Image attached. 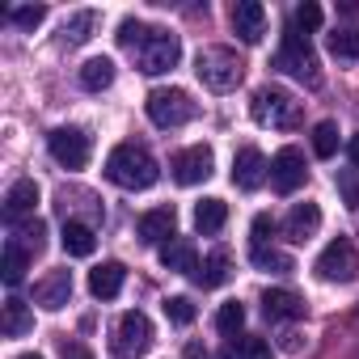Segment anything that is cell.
<instances>
[{
  "label": "cell",
  "instance_id": "4dcf8cb0",
  "mask_svg": "<svg viewBox=\"0 0 359 359\" xmlns=\"http://www.w3.org/2000/svg\"><path fill=\"white\" fill-rule=\"evenodd\" d=\"M233 355H237V359H275L271 342H266V338H254V334L237 338V342H233Z\"/></svg>",
  "mask_w": 359,
  "mask_h": 359
},
{
  "label": "cell",
  "instance_id": "2e32d148",
  "mask_svg": "<svg viewBox=\"0 0 359 359\" xmlns=\"http://www.w3.org/2000/svg\"><path fill=\"white\" fill-rule=\"evenodd\" d=\"M317 229H321V208H317V203H296V208L287 212V220H283V233H287V241H296V245H304Z\"/></svg>",
  "mask_w": 359,
  "mask_h": 359
},
{
  "label": "cell",
  "instance_id": "d6a6232c",
  "mask_svg": "<svg viewBox=\"0 0 359 359\" xmlns=\"http://www.w3.org/2000/svg\"><path fill=\"white\" fill-rule=\"evenodd\" d=\"M165 317H169L173 325H191V321H195L191 296H169V300H165Z\"/></svg>",
  "mask_w": 359,
  "mask_h": 359
},
{
  "label": "cell",
  "instance_id": "30bf717a",
  "mask_svg": "<svg viewBox=\"0 0 359 359\" xmlns=\"http://www.w3.org/2000/svg\"><path fill=\"white\" fill-rule=\"evenodd\" d=\"M212 165H216L212 148L208 144H195V148H187V152L173 156V182L177 187H199V182H208V177H212Z\"/></svg>",
  "mask_w": 359,
  "mask_h": 359
},
{
  "label": "cell",
  "instance_id": "ab89813d",
  "mask_svg": "<svg viewBox=\"0 0 359 359\" xmlns=\"http://www.w3.org/2000/svg\"><path fill=\"white\" fill-rule=\"evenodd\" d=\"M64 359H93V355H89L81 342H68V346H64Z\"/></svg>",
  "mask_w": 359,
  "mask_h": 359
},
{
  "label": "cell",
  "instance_id": "8d00e7d4",
  "mask_svg": "<svg viewBox=\"0 0 359 359\" xmlns=\"http://www.w3.org/2000/svg\"><path fill=\"white\" fill-rule=\"evenodd\" d=\"M93 26H97V18H93V13H76V18L64 26V39H68V43H85Z\"/></svg>",
  "mask_w": 359,
  "mask_h": 359
},
{
  "label": "cell",
  "instance_id": "f546056e",
  "mask_svg": "<svg viewBox=\"0 0 359 359\" xmlns=\"http://www.w3.org/2000/svg\"><path fill=\"white\" fill-rule=\"evenodd\" d=\"M313 152H317L321 161H330V156L338 152V127H334V123H317V127H313Z\"/></svg>",
  "mask_w": 359,
  "mask_h": 359
},
{
  "label": "cell",
  "instance_id": "e0dca14e",
  "mask_svg": "<svg viewBox=\"0 0 359 359\" xmlns=\"http://www.w3.org/2000/svg\"><path fill=\"white\" fill-rule=\"evenodd\" d=\"M161 266L195 279V271H199V254H195V245H191L187 237H173V241H165V245H161Z\"/></svg>",
  "mask_w": 359,
  "mask_h": 359
},
{
  "label": "cell",
  "instance_id": "ac0fdd59",
  "mask_svg": "<svg viewBox=\"0 0 359 359\" xmlns=\"http://www.w3.org/2000/svg\"><path fill=\"white\" fill-rule=\"evenodd\" d=\"M262 313L271 321H296V317H304V300L296 292H287V287H271L262 296Z\"/></svg>",
  "mask_w": 359,
  "mask_h": 359
},
{
  "label": "cell",
  "instance_id": "d6986e66",
  "mask_svg": "<svg viewBox=\"0 0 359 359\" xmlns=\"http://www.w3.org/2000/svg\"><path fill=\"white\" fill-rule=\"evenodd\" d=\"M34 203H39V182L34 177H22V182H13L9 195H5V216L18 224L22 216H34Z\"/></svg>",
  "mask_w": 359,
  "mask_h": 359
},
{
  "label": "cell",
  "instance_id": "f1b7e54d",
  "mask_svg": "<svg viewBox=\"0 0 359 359\" xmlns=\"http://www.w3.org/2000/svg\"><path fill=\"white\" fill-rule=\"evenodd\" d=\"M241 325H245V304H241V300H229V304H220V313H216V330H220L224 338H233V342H237Z\"/></svg>",
  "mask_w": 359,
  "mask_h": 359
},
{
  "label": "cell",
  "instance_id": "60d3db41",
  "mask_svg": "<svg viewBox=\"0 0 359 359\" xmlns=\"http://www.w3.org/2000/svg\"><path fill=\"white\" fill-rule=\"evenodd\" d=\"M346 152H351V161H355V169H359V135H351V144H346Z\"/></svg>",
  "mask_w": 359,
  "mask_h": 359
},
{
  "label": "cell",
  "instance_id": "d4e9b609",
  "mask_svg": "<svg viewBox=\"0 0 359 359\" xmlns=\"http://www.w3.org/2000/svg\"><path fill=\"white\" fill-rule=\"evenodd\" d=\"M229 275H233V262H229V254H208L203 262H199V271H195V283L199 287H220V283H229Z\"/></svg>",
  "mask_w": 359,
  "mask_h": 359
},
{
  "label": "cell",
  "instance_id": "7c38bea8",
  "mask_svg": "<svg viewBox=\"0 0 359 359\" xmlns=\"http://www.w3.org/2000/svg\"><path fill=\"white\" fill-rule=\"evenodd\" d=\"M271 177V165H266V156L254 148V144H245V148H237V156H233V182L241 187V191H258L262 182Z\"/></svg>",
  "mask_w": 359,
  "mask_h": 359
},
{
  "label": "cell",
  "instance_id": "5b68a950",
  "mask_svg": "<svg viewBox=\"0 0 359 359\" xmlns=\"http://www.w3.org/2000/svg\"><path fill=\"white\" fill-rule=\"evenodd\" d=\"M144 110H148V118L156 123V127H182V123H191L195 114H199V106H195V97L187 93V89H152L148 93V102H144Z\"/></svg>",
  "mask_w": 359,
  "mask_h": 359
},
{
  "label": "cell",
  "instance_id": "836d02e7",
  "mask_svg": "<svg viewBox=\"0 0 359 359\" xmlns=\"http://www.w3.org/2000/svg\"><path fill=\"white\" fill-rule=\"evenodd\" d=\"M338 195L351 212L359 208V169H338Z\"/></svg>",
  "mask_w": 359,
  "mask_h": 359
},
{
  "label": "cell",
  "instance_id": "484cf974",
  "mask_svg": "<svg viewBox=\"0 0 359 359\" xmlns=\"http://www.w3.org/2000/svg\"><path fill=\"white\" fill-rule=\"evenodd\" d=\"M224 220H229V203H224V199H203V203H195V229H199V233H220Z\"/></svg>",
  "mask_w": 359,
  "mask_h": 359
},
{
  "label": "cell",
  "instance_id": "d590c367",
  "mask_svg": "<svg viewBox=\"0 0 359 359\" xmlns=\"http://www.w3.org/2000/svg\"><path fill=\"white\" fill-rule=\"evenodd\" d=\"M144 39H148V26H144V22L127 18V22L118 26V43H123L127 51H140V47H144Z\"/></svg>",
  "mask_w": 359,
  "mask_h": 359
},
{
  "label": "cell",
  "instance_id": "f35d334b",
  "mask_svg": "<svg viewBox=\"0 0 359 359\" xmlns=\"http://www.w3.org/2000/svg\"><path fill=\"white\" fill-rule=\"evenodd\" d=\"M250 233H254L250 241H271V237H275V220L262 212V216H254V229H250Z\"/></svg>",
  "mask_w": 359,
  "mask_h": 359
},
{
  "label": "cell",
  "instance_id": "6da1fadb",
  "mask_svg": "<svg viewBox=\"0 0 359 359\" xmlns=\"http://www.w3.org/2000/svg\"><path fill=\"white\" fill-rule=\"evenodd\" d=\"M106 177L123 191H148L161 177V169H156V156L144 144H118L106 156Z\"/></svg>",
  "mask_w": 359,
  "mask_h": 359
},
{
  "label": "cell",
  "instance_id": "52a82bcc",
  "mask_svg": "<svg viewBox=\"0 0 359 359\" xmlns=\"http://www.w3.org/2000/svg\"><path fill=\"white\" fill-rule=\"evenodd\" d=\"M177 55H182V43H177V34H169V30H148L144 47L135 51V60H140V72H148V76H161V72H169V68L177 64Z\"/></svg>",
  "mask_w": 359,
  "mask_h": 359
},
{
  "label": "cell",
  "instance_id": "3957f363",
  "mask_svg": "<svg viewBox=\"0 0 359 359\" xmlns=\"http://www.w3.org/2000/svg\"><path fill=\"white\" fill-rule=\"evenodd\" d=\"M250 114L262 123V127H275V131H296L300 127V102L287 93V89H279V85H266V89H258L254 93V102H250Z\"/></svg>",
  "mask_w": 359,
  "mask_h": 359
},
{
  "label": "cell",
  "instance_id": "4fadbf2b",
  "mask_svg": "<svg viewBox=\"0 0 359 359\" xmlns=\"http://www.w3.org/2000/svg\"><path fill=\"white\" fill-rule=\"evenodd\" d=\"M233 30L241 43H262L266 34V9L258 5V0H237L233 5Z\"/></svg>",
  "mask_w": 359,
  "mask_h": 359
},
{
  "label": "cell",
  "instance_id": "ffe728a7",
  "mask_svg": "<svg viewBox=\"0 0 359 359\" xmlns=\"http://www.w3.org/2000/svg\"><path fill=\"white\" fill-rule=\"evenodd\" d=\"M123 279H127L123 262H102V266L89 271V292H93L97 300H114V296L123 292Z\"/></svg>",
  "mask_w": 359,
  "mask_h": 359
},
{
  "label": "cell",
  "instance_id": "83f0119b",
  "mask_svg": "<svg viewBox=\"0 0 359 359\" xmlns=\"http://www.w3.org/2000/svg\"><path fill=\"white\" fill-rule=\"evenodd\" d=\"M26 266H30V254H26L18 241H9V245H5V266H0L5 283H9V287H18V283L26 279Z\"/></svg>",
  "mask_w": 359,
  "mask_h": 359
},
{
  "label": "cell",
  "instance_id": "7402d4cb",
  "mask_svg": "<svg viewBox=\"0 0 359 359\" xmlns=\"http://www.w3.org/2000/svg\"><path fill=\"white\" fill-rule=\"evenodd\" d=\"M0 330H5V338H22L34 330V313L22 296H9L5 300V321H0Z\"/></svg>",
  "mask_w": 359,
  "mask_h": 359
},
{
  "label": "cell",
  "instance_id": "277c9868",
  "mask_svg": "<svg viewBox=\"0 0 359 359\" xmlns=\"http://www.w3.org/2000/svg\"><path fill=\"white\" fill-rule=\"evenodd\" d=\"M275 68L287 72V76H296V81H304L309 89L321 85V72H317L321 64H317V55H313V47H309V34H300L296 26L283 30V47H279V55H275Z\"/></svg>",
  "mask_w": 359,
  "mask_h": 359
},
{
  "label": "cell",
  "instance_id": "74e56055",
  "mask_svg": "<svg viewBox=\"0 0 359 359\" xmlns=\"http://www.w3.org/2000/svg\"><path fill=\"white\" fill-rule=\"evenodd\" d=\"M292 26H296V30H317V26H321V9L313 5V0H309V5H296Z\"/></svg>",
  "mask_w": 359,
  "mask_h": 359
},
{
  "label": "cell",
  "instance_id": "b9f144b4",
  "mask_svg": "<svg viewBox=\"0 0 359 359\" xmlns=\"http://www.w3.org/2000/svg\"><path fill=\"white\" fill-rule=\"evenodd\" d=\"M18 359H43V355H18Z\"/></svg>",
  "mask_w": 359,
  "mask_h": 359
},
{
  "label": "cell",
  "instance_id": "8992f818",
  "mask_svg": "<svg viewBox=\"0 0 359 359\" xmlns=\"http://www.w3.org/2000/svg\"><path fill=\"white\" fill-rule=\"evenodd\" d=\"M110 346H114L118 359H144L148 346H152V321H148V313H140V309L123 313L118 325H114V342Z\"/></svg>",
  "mask_w": 359,
  "mask_h": 359
},
{
  "label": "cell",
  "instance_id": "7a4b0ae2",
  "mask_svg": "<svg viewBox=\"0 0 359 359\" xmlns=\"http://www.w3.org/2000/svg\"><path fill=\"white\" fill-rule=\"evenodd\" d=\"M195 72H199V81H203L212 93H229V89L241 85L245 60H241L233 47H203L199 60H195Z\"/></svg>",
  "mask_w": 359,
  "mask_h": 359
},
{
  "label": "cell",
  "instance_id": "603a6c76",
  "mask_svg": "<svg viewBox=\"0 0 359 359\" xmlns=\"http://www.w3.org/2000/svg\"><path fill=\"white\" fill-rule=\"evenodd\" d=\"M60 241H64V254H68V258H89V254L97 250V237H93V229H89V224H81V220H68Z\"/></svg>",
  "mask_w": 359,
  "mask_h": 359
},
{
  "label": "cell",
  "instance_id": "cb8c5ba5",
  "mask_svg": "<svg viewBox=\"0 0 359 359\" xmlns=\"http://www.w3.org/2000/svg\"><path fill=\"white\" fill-rule=\"evenodd\" d=\"M110 85H114V64H110L106 55H93V60L81 64V89L102 93V89H110Z\"/></svg>",
  "mask_w": 359,
  "mask_h": 359
},
{
  "label": "cell",
  "instance_id": "5bb4252c",
  "mask_svg": "<svg viewBox=\"0 0 359 359\" xmlns=\"http://www.w3.org/2000/svg\"><path fill=\"white\" fill-rule=\"evenodd\" d=\"M173 224H177V212L173 208H152V212L140 216L135 233H140L144 245H156V241H173Z\"/></svg>",
  "mask_w": 359,
  "mask_h": 359
},
{
  "label": "cell",
  "instance_id": "9a60e30c",
  "mask_svg": "<svg viewBox=\"0 0 359 359\" xmlns=\"http://www.w3.org/2000/svg\"><path fill=\"white\" fill-rule=\"evenodd\" d=\"M72 300V271H51L39 287H34V304H43L47 313L64 309Z\"/></svg>",
  "mask_w": 359,
  "mask_h": 359
},
{
  "label": "cell",
  "instance_id": "ba28073f",
  "mask_svg": "<svg viewBox=\"0 0 359 359\" xmlns=\"http://www.w3.org/2000/svg\"><path fill=\"white\" fill-rule=\"evenodd\" d=\"M317 275H321L325 283H351V279L359 275V254H355V245H351L346 237L330 241V245L317 254Z\"/></svg>",
  "mask_w": 359,
  "mask_h": 359
},
{
  "label": "cell",
  "instance_id": "44dd1931",
  "mask_svg": "<svg viewBox=\"0 0 359 359\" xmlns=\"http://www.w3.org/2000/svg\"><path fill=\"white\" fill-rule=\"evenodd\" d=\"M250 262H254L258 271H271V275H287V271H296V262H292L283 250H275L271 241H250Z\"/></svg>",
  "mask_w": 359,
  "mask_h": 359
},
{
  "label": "cell",
  "instance_id": "8fae6325",
  "mask_svg": "<svg viewBox=\"0 0 359 359\" xmlns=\"http://www.w3.org/2000/svg\"><path fill=\"white\" fill-rule=\"evenodd\" d=\"M304 177H309V169H304V152L300 148L275 152V161H271V187L279 195H296L304 187Z\"/></svg>",
  "mask_w": 359,
  "mask_h": 359
},
{
  "label": "cell",
  "instance_id": "9c48e42d",
  "mask_svg": "<svg viewBox=\"0 0 359 359\" xmlns=\"http://www.w3.org/2000/svg\"><path fill=\"white\" fill-rule=\"evenodd\" d=\"M47 148H51V156L64 165V169H85L89 165V135L81 131V127H55L51 135H47Z\"/></svg>",
  "mask_w": 359,
  "mask_h": 359
},
{
  "label": "cell",
  "instance_id": "e575fe53",
  "mask_svg": "<svg viewBox=\"0 0 359 359\" xmlns=\"http://www.w3.org/2000/svg\"><path fill=\"white\" fill-rule=\"evenodd\" d=\"M9 22L22 26V30H34V26L47 22V9L43 5H22V9H9Z\"/></svg>",
  "mask_w": 359,
  "mask_h": 359
},
{
  "label": "cell",
  "instance_id": "1f68e13d",
  "mask_svg": "<svg viewBox=\"0 0 359 359\" xmlns=\"http://www.w3.org/2000/svg\"><path fill=\"white\" fill-rule=\"evenodd\" d=\"M330 51L338 60H359V30H334L330 34Z\"/></svg>",
  "mask_w": 359,
  "mask_h": 359
},
{
  "label": "cell",
  "instance_id": "4316f807",
  "mask_svg": "<svg viewBox=\"0 0 359 359\" xmlns=\"http://www.w3.org/2000/svg\"><path fill=\"white\" fill-rule=\"evenodd\" d=\"M13 241H18L26 254H43V245H47V224H43V220H22V224H13Z\"/></svg>",
  "mask_w": 359,
  "mask_h": 359
}]
</instances>
